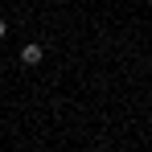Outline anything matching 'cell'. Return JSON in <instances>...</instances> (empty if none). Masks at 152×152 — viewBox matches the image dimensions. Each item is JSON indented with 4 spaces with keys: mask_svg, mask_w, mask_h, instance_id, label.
Returning a JSON list of instances; mask_svg holds the SVG:
<instances>
[{
    "mask_svg": "<svg viewBox=\"0 0 152 152\" xmlns=\"http://www.w3.org/2000/svg\"><path fill=\"white\" fill-rule=\"evenodd\" d=\"M41 58H45V50H41V41H29L25 50H21V62H25V66H37Z\"/></svg>",
    "mask_w": 152,
    "mask_h": 152,
    "instance_id": "cell-1",
    "label": "cell"
},
{
    "mask_svg": "<svg viewBox=\"0 0 152 152\" xmlns=\"http://www.w3.org/2000/svg\"><path fill=\"white\" fill-rule=\"evenodd\" d=\"M4 33H8V21H4V17H0V37H4Z\"/></svg>",
    "mask_w": 152,
    "mask_h": 152,
    "instance_id": "cell-2",
    "label": "cell"
}]
</instances>
